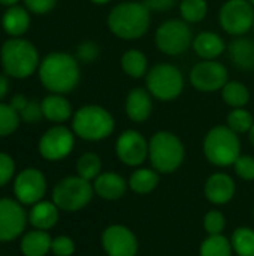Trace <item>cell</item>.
<instances>
[{"label":"cell","mask_w":254,"mask_h":256,"mask_svg":"<svg viewBox=\"0 0 254 256\" xmlns=\"http://www.w3.org/2000/svg\"><path fill=\"white\" fill-rule=\"evenodd\" d=\"M39 78L46 90L57 94L69 93L81 80L79 64L70 54L51 52L39 64Z\"/></svg>","instance_id":"cell-1"},{"label":"cell","mask_w":254,"mask_h":256,"mask_svg":"<svg viewBox=\"0 0 254 256\" xmlns=\"http://www.w3.org/2000/svg\"><path fill=\"white\" fill-rule=\"evenodd\" d=\"M151 22V15L144 3L126 2L117 4L108 16L109 30L120 39L132 40L142 38Z\"/></svg>","instance_id":"cell-2"},{"label":"cell","mask_w":254,"mask_h":256,"mask_svg":"<svg viewBox=\"0 0 254 256\" xmlns=\"http://www.w3.org/2000/svg\"><path fill=\"white\" fill-rule=\"evenodd\" d=\"M186 150L181 140L168 130H160L148 141V159L160 174L175 172L184 162Z\"/></svg>","instance_id":"cell-3"},{"label":"cell","mask_w":254,"mask_h":256,"mask_svg":"<svg viewBox=\"0 0 254 256\" xmlns=\"http://www.w3.org/2000/svg\"><path fill=\"white\" fill-rule=\"evenodd\" d=\"M0 60L4 72L13 78H27L39 66L36 46L21 38H12L3 44Z\"/></svg>","instance_id":"cell-4"},{"label":"cell","mask_w":254,"mask_h":256,"mask_svg":"<svg viewBox=\"0 0 254 256\" xmlns=\"http://www.w3.org/2000/svg\"><path fill=\"white\" fill-rule=\"evenodd\" d=\"M114 117L108 110L99 105L79 108L72 120L73 132L85 141H102L114 132Z\"/></svg>","instance_id":"cell-5"},{"label":"cell","mask_w":254,"mask_h":256,"mask_svg":"<svg viewBox=\"0 0 254 256\" xmlns=\"http://www.w3.org/2000/svg\"><path fill=\"white\" fill-rule=\"evenodd\" d=\"M205 158L216 166H231L241 156V141L228 126L213 128L204 140Z\"/></svg>","instance_id":"cell-6"},{"label":"cell","mask_w":254,"mask_h":256,"mask_svg":"<svg viewBox=\"0 0 254 256\" xmlns=\"http://www.w3.org/2000/svg\"><path fill=\"white\" fill-rule=\"evenodd\" d=\"M93 184L79 177H66L60 180L52 189V202L63 212L75 213L82 210L93 200Z\"/></svg>","instance_id":"cell-7"},{"label":"cell","mask_w":254,"mask_h":256,"mask_svg":"<svg viewBox=\"0 0 254 256\" xmlns=\"http://www.w3.org/2000/svg\"><path fill=\"white\" fill-rule=\"evenodd\" d=\"M147 88L159 100H174L184 88L183 74L174 64H157L147 74Z\"/></svg>","instance_id":"cell-8"},{"label":"cell","mask_w":254,"mask_h":256,"mask_svg":"<svg viewBox=\"0 0 254 256\" xmlns=\"http://www.w3.org/2000/svg\"><path fill=\"white\" fill-rule=\"evenodd\" d=\"M156 45L168 56L186 52L192 45V30L184 20H169L156 30Z\"/></svg>","instance_id":"cell-9"},{"label":"cell","mask_w":254,"mask_h":256,"mask_svg":"<svg viewBox=\"0 0 254 256\" xmlns=\"http://www.w3.org/2000/svg\"><path fill=\"white\" fill-rule=\"evenodd\" d=\"M219 18L226 33L241 36L253 28V4L249 0H229L222 6Z\"/></svg>","instance_id":"cell-10"},{"label":"cell","mask_w":254,"mask_h":256,"mask_svg":"<svg viewBox=\"0 0 254 256\" xmlns=\"http://www.w3.org/2000/svg\"><path fill=\"white\" fill-rule=\"evenodd\" d=\"M75 146L73 134L64 126H54L48 129L39 141V153L46 160H61L67 158Z\"/></svg>","instance_id":"cell-11"},{"label":"cell","mask_w":254,"mask_h":256,"mask_svg":"<svg viewBox=\"0 0 254 256\" xmlns=\"http://www.w3.org/2000/svg\"><path fill=\"white\" fill-rule=\"evenodd\" d=\"M46 178L42 171L36 168L22 170L13 182V194L16 201L25 206H33L45 196Z\"/></svg>","instance_id":"cell-12"},{"label":"cell","mask_w":254,"mask_h":256,"mask_svg":"<svg viewBox=\"0 0 254 256\" xmlns=\"http://www.w3.org/2000/svg\"><path fill=\"white\" fill-rule=\"evenodd\" d=\"M229 81L228 69L214 60H204L190 70V82L201 92L222 90Z\"/></svg>","instance_id":"cell-13"},{"label":"cell","mask_w":254,"mask_h":256,"mask_svg":"<svg viewBox=\"0 0 254 256\" xmlns=\"http://www.w3.org/2000/svg\"><path fill=\"white\" fill-rule=\"evenodd\" d=\"M102 248L106 256H136L139 244L127 226L111 225L102 232Z\"/></svg>","instance_id":"cell-14"},{"label":"cell","mask_w":254,"mask_h":256,"mask_svg":"<svg viewBox=\"0 0 254 256\" xmlns=\"http://www.w3.org/2000/svg\"><path fill=\"white\" fill-rule=\"evenodd\" d=\"M117 158L127 166H139L148 158V141L138 130H124L115 142Z\"/></svg>","instance_id":"cell-15"},{"label":"cell","mask_w":254,"mask_h":256,"mask_svg":"<svg viewBox=\"0 0 254 256\" xmlns=\"http://www.w3.org/2000/svg\"><path fill=\"white\" fill-rule=\"evenodd\" d=\"M27 214L19 201L10 198L0 200V242H12L22 234Z\"/></svg>","instance_id":"cell-16"},{"label":"cell","mask_w":254,"mask_h":256,"mask_svg":"<svg viewBox=\"0 0 254 256\" xmlns=\"http://www.w3.org/2000/svg\"><path fill=\"white\" fill-rule=\"evenodd\" d=\"M235 182L229 174L225 172H216L208 177L205 182V196L207 200L214 206H225L231 202L235 196Z\"/></svg>","instance_id":"cell-17"},{"label":"cell","mask_w":254,"mask_h":256,"mask_svg":"<svg viewBox=\"0 0 254 256\" xmlns=\"http://www.w3.org/2000/svg\"><path fill=\"white\" fill-rule=\"evenodd\" d=\"M129 184L117 172L108 171L102 172L94 182L93 189L97 196H100L105 201H117L121 196H124Z\"/></svg>","instance_id":"cell-18"},{"label":"cell","mask_w":254,"mask_h":256,"mask_svg":"<svg viewBox=\"0 0 254 256\" xmlns=\"http://www.w3.org/2000/svg\"><path fill=\"white\" fill-rule=\"evenodd\" d=\"M153 111V100L150 92L145 88H133L126 98V114L135 123L145 122Z\"/></svg>","instance_id":"cell-19"},{"label":"cell","mask_w":254,"mask_h":256,"mask_svg":"<svg viewBox=\"0 0 254 256\" xmlns=\"http://www.w3.org/2000/svg\"><path fill=\"white\" fill-rule=\"evenodd\" d=\"M58 212L60 208L52 201H39L33 204L28 213V222L36 230L48 231L58 222Z\"/></svg>","instance_id":"cell-20"},{"label":"cell","mask_w":254,"mask_h":256,"mask_svg":"<svg viewBox=\"0 0 254 256\" xmlns=\"http://www.w3.org/2000/svg\"><path fill=\"white\" fill-rule=\"evenodd\" d=\"M193 48L196 54L205 60H214L226 50V44L214 32H202L193 40Z\"/></svg>","instance_id":"cell-21"},{"label":"cell","mask_w":254,"mask_h":256,"mask_svg":"<svg viewBox=\"0 0 254 256\" xmlns=\"http://www.w3.org/2000/svg\"><path fill=\"white\" fill-rule=\"evenodd\" d=\"M40 104H42L43 117L49 122L63 123V122L69 120L72 116V105L61 94L52 93V94L46 96Z\"/></svg>","instance_id":"cell-22"},{"label":"cell","mask_w":254,"mask_h":256,"mask_svg":"<svg viewBox=\"0 0 254 256\" xmlns=\"http://www.w3.org/2000/svg\"><path fill=\"white\" fill-rule=\"evenodd\" d=\"M52 238L46 231L34 230L22 236L21 238V252L24 256H45L51 250Z\"/></svg>","instance_id":"cell-23"},{"label":"cell","mask_w":254,"mask_h":256,"mask_svg":"<svg viewBox=\"0 0 254 256\" xmlns=\"http://www.w3.org/2000/svg\"><path fill=\"white\" fill-rule=\"evenodd\" d=\"M3 28L7 34L10 36H21L28 30L30 26V15L27 12V9L21 8V6H10L1 20Z\"/></svg>","instance_id":"cell-24"},{"label":"cell","mask_w":254,"mask_h":256,"mask_svg":"<svg viewBox=\"0 0 254 256\" xmlns=\"http://www.w3.org/2000/svg\"><path fill=\"white\" fill-rule=\"evenodd\" d=\"M159 172L154 168H139L133 171L127 184L129 189L138 195H147L159 186Z\"/></svg>","instance_id":"cell-25"},{"label":"cell","mask_w":254,"mask_h":256,"mask_svg":"<svg viewBox=\"0 0 254 256\" xmlns=\"http://www.w3.org/2000/svg\"><path fill=\"white\" fill-rule=\"evenodd\" d=\"M229 54L232 62L243 69L254 68V42L250 39L241 38L229 45Z\"/></svg>","instance_id":"cell-26"},{"label":"cell","mask_w":254,"mask_h":256,"mask_svg":"<svg viewBox=\"0 0 254 256\" xmlns=\"http://www.w3.org/2000/svg\"><path fill=\"white\" fill-rule=\"evenodd\" d=\"M147 57L139 50H129L121 57V68L130 78H142L147 72Z\"/></svg>","instance_id":"cell-27"},{"label":"cell","mask_w":254,"mask_h":256,"mask_svg":"<svg viewBox=\"0 0 254 256\" xmlns=\"http://www.w3.org/2000/svg\"><path fill=\"white\" fill-rule=\"evenodd\" d=\"M232 243L223 234L208 236L199 248V256H232Z\"/></svg>","instance_id":"cell-28"},{"label":"cell","mask_w":254,"mask_h":256,"mask_svg":"<svg viewBox=\"0 0 254 256\" xmlns=\"http://www.w3.org/2000/svg\"><path fill=\"white\" fill-rule=\"evenodd\" d=\"M222 98L229 106L243 108L250 100V92L244 84L238 81H228L226 86L222 88Z\"/></svg>","instance_id":"cell-29"},{"label":"cell","mask_w":254,"mask_h":256,"mask_svg":"<svg viewBox=\"0 0 254 256\" xmlns=\"http://www.w3.org/2000/svg\"><path fill=\"white\" fill-rule=\"evenodd\" d=\"M231 243L238 256H254V230L249 226L237 228L231 237Z\"/></svg>","instance_id":"cell-30"},{"label":"cell","mask_w":254,"mask_h":256,"mask_svg":"<svg viewBox=\"0 0 254 256\" xmlns=\"http://www.w3.org/2000/svg\"><path fill=\"white\" fill-rule=\"evenodd\" d=\"M76 172L79 177L94 182L102 174V160L96 153H84L76 162Z\"/></svg>","instance_id":"cell-31"},{"label":"cell","mask_w":254,"mask_h":256,"mask_svg":"<svg viewBox=\"0 0 254 256\" xmlns=\"http://www.w3.org/2000/svg\"><path fill=\"white\" fill-rule=\"evenodd\" d=\"M228 128L235 134H249L254 124L253 114L244 108H234L228 114Z\"/></svg>","instance_id":"cell-32"},{"label":"cell","mask_w":254,"mask_h":256,"mask_svg":"<svg viewBox=\"0 0 254 256\" xmlns=\"http://www.w3.org/2000/svg\"><path fill=\"white\" fill-rule=\"evenodd\" d=\"M180 10L186 22H199L207 16L208 4L207 0H183Z\"/></svg>","instance_id":"cell-33"},{"label":"cell","mask_w":254,"mask_h":256,"mask_svg":"<svg viewBox=\"0 0 254 256\" xmlns=\"http://www.w3.org/2000/svg\"><path fill=\"white\" fill-rule=\"evenodd\" d=\"M19 124V112L10 105L0 102V136H7L16 130Z\"/></svg>","instance_id":"cell-34"},{"label":"cell","mask_w":254,"mask_h":256,"mask_svg":"<svg viewBox=\"0 0 254 256\" xmlns=\"http://www.w3.org/2000/svg\"><path fill=\"white\" fill-rule=\"evenodd\" d=\"M204 228L208 232V236H219L223 234L226 228V218L219 210H211L204 218Z\"/></svg>","instance_id":"cell-35"},{"label":"cell","mask_w":254,"mask_h":256,"mask_svg":"<svg viewBox=\"0 0 254 256\" xmlns=\"http://www.w3.org/2000/svg\"><path fill=\"white\" fill-rule=\"evenodd\" d=\"M235 172L240 178L246 182H253L254 180V158L249 154H241L237 162L234 164Z\"/></svg>","instance_id":"cell-36"},{"label":"cell","mask_w":254,"mask_h":256,"mask_svg":"<svg viewBox=\"0 0 254 256\" xmlns=\"http://www.w3.org/2000/svg\"><path fill=\"white\" fill-rule=\"evenodd\" d=\"M51 252L55 256H72L75 252V243L67 236H58L52 238Z\"/></svg>","instance_id":"cell-37"},{"label":"cell","mask_w":254,"mask_h":256,"mask_svg":"<svg viewBox=\"0 0 254 256\" xmlns=\"http://www.w3.org/2000/svg\"><path fill=\"white\" fill-rule=\"evenodd\" d=\"M15 174V162L13 159L0 152V188H3L4 184H7L10 182V178Z\"/></svg>","instance_id":"cell-38"},{"label":"cell","mask_w":254,"mask_h":256,"mask_svg":"<svg viewBox=\"0 0 254 256\" xmlns=\"http://www.w3.org/2000/svg\"><path fill=\"white\" fill-rule=\"evenodd\" d=\"M43 112H42V104H39L37 100H30L25 108L19 112V117L25 122V123H36L42 118Z\"/></svg>","instance_id":"cell-39"},{"label":"cell","mask_w":254,"mask_h":256,"mask_svg":"<svg viewBox=\"0 0 254 256\" xmlns=\"http://www.w3.org/2000/svg\"><path fill=\"white\" fill-rule=\"evenodd\" d=\"M24 3L30 12L36 15H43V14L51 12L55 8L57 0H24Z\"/></svg>","instance_id":"cell-40"},{"label":"cell","mask_w":254,"mask_h":256,"mask_svg":"<svg viewBox=\"0 0 254 256\" xmlns=\"http://www.w3.org/2000/svg\"><path fill=\"white\" fill-rule=\"evenodd\" d=\"M148 10H159V12H165L171 8H174V4L177 3V0H144L142 2Z\"/></svg>","instance_id":"cell-41"},{"label":"cell","mask_w":254,"mask_h":256,"mask_svg":"<svg viewBox=\"0 0 254 256\" xmlns=\"http://www.w3.org/2000/svg\"><path fill=\"white\" fill-rule=\"evenodd\" d=\"M99 50L94 44L91 42H87V44H82L78 50V56L84 60V62H91L96 56H97Z\"/></svg>","instance_id":"cell-42"},{"label":"cell","mask_w":254,"mask_h":256,"mask_svg":"<svg viewBox=\"0 0 254 256\" xmlns=\"http://www.w3.org/2000/svg\"><path fill=\"white\" fill-rule=\"evenodd\" d=\"M28 104V100L25 99V96L24 94H16V96H13L12 98V100H10V106L15 110V111H18V112H21L24 108H25V105Z\"/></svg>","instance_id":"cell-43"},{"label":"cell","mask_w":254,"mask_h":256,"mask_svg":"<svg viewBox=\"0 0 254 256\" xmlns=\"http://www.w3.org/2000/svg\"><path fill=\"white\" fill-rule=\"evenodd\" d=\"M7 90H9V81L4 75H0V100L6 96Z\"/></svg>","instance_id":"cell-44"},{"label":"cell","mask_w":254,"mask_h":256,"mask_svg":"<svg viewBox=\"0 0 254 256\" xmlns=\"http://www.w3.org/2000/svg\"><path fill=\"white\" fill-rule=\"evenodd\" d=\"M19 0H0V4H3V6H15L16 3H18Z\"/></svg>","instance_id":"cell-45"},{"label":"cell","mask_w":254,"mask_h":256,"mask_svg":"<svg viewBox=\"0 0 254 256\" xmlns=\"http://www.w3.org/2000/svg\"><path fill=\"white\" fill-rule=\"evenodd\" d=\"M249 138H250V142H252V146L254 147V124H253V128H252V130L249 132Z\"/></svg>","instance_id":"cell-46"},{"label":"cell","mask_w":254,"mask_h":256,"mask_svg":"<svg viewBox=\"0 0 254 256\" xmlns=\"http://www.w3.org/2000/svg\"><path fill=\"white\" fill-rule=\"evenodd\" d=\"M93 3H96V4H105V3H108V2H111V0H91Z\"/></svg>","instance_id":"cell-47"},{"label":"cell","mask_w":254,"mask_h":256,"mask_svg":"<svg viewBox=\"0 0 254 256\" xmlns=\"http://www.w3.org/2000/svg\"><path fill=\"white\" fill-rule=\"evenodd\" d=\"M249 2H250V3H252V4L254 6V0H249Z\"/></svg>","instance_id":"cell-48"},{"label":"cell","mask_w":254,"mask_h":256,"mask_svg":"<svg viewBox=\"0 0 254 256\" xmlns=\"http://www.w3.org/2000/svg\"><path fill=\"white\" fill-rule=\"evenodd\" d=\"M253 32H254V21H253Z\"/></svg>","instance_id":"cell-49"}]
</instances>
